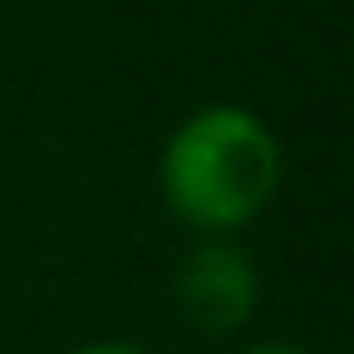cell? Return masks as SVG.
Returning a JSON list of instances; mask_svg holds the SVG:
<instances>
[{"instance_id": "cell-1", "label": "cell", "mask_w": 354, "mask_h": 354, "mask_svg": "<svg viewBox=\"0 0 354 354\" xmlns=\"http://www.w3.org/2000/svg\"><path fill=\"white\" fill-rule=\"evenodd\" d=\"M166 205L210 232L243 227L277 188V138L238 105H210L177 127L160 160Z\"/></svg>"}, {"instance_id": "cell-2", "label": "cell", "mask_w": 354, "mask_h": 354, "mask_svg": "<svg viewBox=\"0 0 354 354\" xmlns=\"http://www.w3.org/2000/svg\"><path fill=\"white\" fill-rule=\"evenodd\" d=\"M254 293H260V277H254L249 254L232 249V243H205L177 271V299H183L188 321L205 326V332L243 326L249 310H254Z\"/></svg>"}, {"instance_id": "cell-3", "label": "cell", "mask_w": 354, "mask_h": 354, "mask_svg": "<svg viewBox=\"0 0 354 354\" xmlns=\"http://www.w3.org/2000/svg\"><path fill=\"white\" fill-rule=\"evenodd\" d=\"M72 354H144L133 343H88V348H72Z\"/></svg>"}, {"instance_id": "cell-4", "label": "cell", "mask_w": 354, "mask_h": 354, "mask_svg": "<svg viewBox=\"0 0 354 354\" xmlns=\"http://www.w3.org/2000/svg\"><path fill=\"white\" fill-rule=\"evenodd\" d=\"M249 354H304V348H293V343H260V348H249Z\"/></svg>"}]
</instances>
